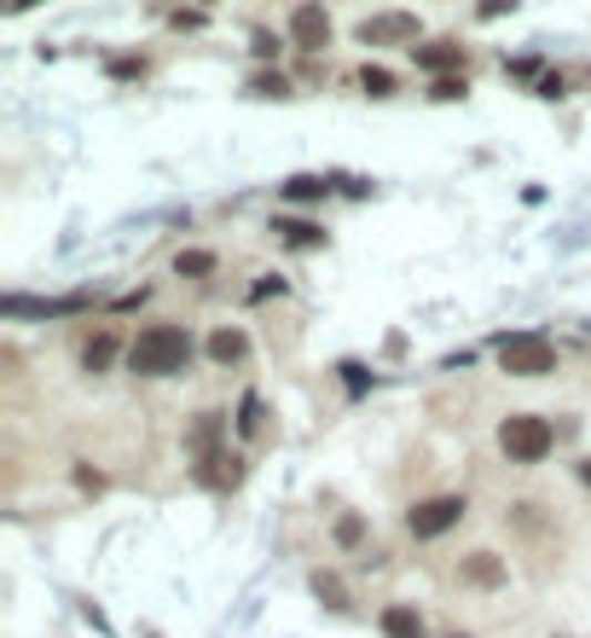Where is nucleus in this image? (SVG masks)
Instances as JSON below:
<instances>
[{
  "instance_id": "obj_1",
  "label": "nucleus",
  "mask_w": 591,
  "mask_h": 638,
  "mask_svg": "<svg viewBox=\"0 0 591 638\" xmlns=\"http://www.w3.org/2000/svg\"><path fill=\"white\" fill-rule=\"evenodd\" d=\"M186 361H192V337L180 325H145L134 348H128V366L140 377H174L186 372Z\"/></svg>"
},
{
  "instance_id": "obj_2",
  "label": "nucleus",
  "mask_w": 591,
  "mask_h": 638,
  "mask_svg": "<svg viewBox=\"0 0 591 638\" xmlns=\"http://www.w3.org/2000/svg\"><path fill=\"white\" fill-rule=\"evenodd\" d=\"M499 366L510 377H546L557 366V348L546 331H517V337H499Z\"/></svg>"
},
{
  "instance_id": "obj_3",
  "label": "nucleus",
  "mask_w": 591,
  "mask_h": 638,
  "mask_svg": "<svg viewBox=\"0 0 591 638\" xmlns=\"http://www.w3.org/2000/svg\"><path fill=\"white\" fill-rule=\"evenodd\" d=\"M551 424L546 418H533V413H517V418H505L499 424V447H505V458L510 465H539V458L551 453Z\"/></svg>"
},
{
  "instance_id": "obj_4",
  "label": "nucleus",
  "mask_w": 591,
  "mask_h": 638,
  "mask_svg": "<svg viewBox=\"0 0 591 638\" xmlns=\"http://www.w3.org/2000/svg\"><path fill=\"white\" fill-rule=\"evenodd\" d=\"M458 517H465V499H458V494H441V499H424V505H412V517H406V528H412L418 540H435V534H447Z\"/></svg>"
},
{
  "instance_id": "obj_5",
  "label": "nucleus",
  "mask_w": 591,
  "mask_h": 638,
  "mask_svg": "<svg viewBox=\"0 0 591 638\" xmlns=\"http://www.w3.org/2000/svg\"><path fill=\"white\" fill-rule=\"evenodd\" d=\"M359 41L366 47H389V41H418V18L412 12H377L359 23Z\"/></svg>"
},
{
  "instance_id": "obj_6",
  "label": "nucleus",
  "mask_w": 591,
  "mask_h": 638,
  "mask_svg": "<svg viewBox=\"0 0 591 638\" xmlns=\"http://www.w3.org/2000/svg\"><path fill=\"white\" fill-rule=\"evenodd\" d=\"M291 41L302 47V53H319V47H330V18H325V7H296V12H291Z\"/></svg>"
},
{
  "instance_id": "obj_7",
  "label": "nucleus",
  "mask_w": 591,
  "mask_h": 638,
  "mask_svg": "<svg viewBox=\"0 0 591 638\" xmlns=\"http://www.w3.org/2000/svg\"><path fill=\"white\" fill-rule=\"evenodd\" d=\"M412 59H418L424 70H435V82H441V75L465 70V47H452V41H429V47H412Z\"/></svg>"
},
{
  "instance_id": "obj_8",
  "label": "nucleus",
  "mask_w": 591,
  "mask_h": 638,
  "mask_svg": "<svg viewBox=\"0 0 591 638\" xmlns=\"http://www.w3.org/2000/svg\"><path fill=\"white\" fill-rule=\"evenodd\" d=\"M458 575H465L470 586H505V564H499L493 551H470V557H465V569H458Z\"/></svg>"
},
{
  "instance_id": "obj_9",
  "label": "nucleus",
  "mask_w": 591,
  "mask_h": 638,
  "mask_svg": "<svg viewBox=\"0 0 591 638\" xmlns=\"http://www.w3.org/2000/svg\"><path fill=\"white\" fill-rule=\"evenodd\" d=\"M116 361V337H111V331H93V337L82 343V366L88 372H105Z\"/></svg>"
},
{
  "instance_id": "obj_10",
  "label": "nucleus",
  "mask_w": 591,
  "mask_h": 638,
  "mask_svg": "<svg viewBox=\"0 0 591 638\" xmlns=\"http://www.w3.org/2000/svg\"><path fill=\"white\" fill-rule=\"evenodd\" d=\"M383 632L389 638H424V621H418V609L395 604V609H383Z\"/></svg>"
},
{
  "instance_id": "obj_11",
  "label": "nucleus",
  "mask_w": 591,
  "mask_h": 638,
  "mask_svg": "<svg viewBox=\"0 0 591 638\" xmlns=\"http://www.w3.org/2000/svg\"><path fill=\"white\" fill-rule=\"evenodd\" d=\"M244 331H233V325H226V331H215V337H210V361H221V366H233V361H244Z\"/></svg>"
},
{
  "instance_id": "obj_12",
  "label": "nucleus",
  "mask_w": 591,
  "mask_h": 638,
  "mask_svg": "<svg viewBox=\"0 0 591 638\" xmlns=\"http://www.w3.org/2000/svg\"><path fill=\"white\" fill-rule=\"evenodd\" d=\"M273 233H285V244H296V250H319L325 244V233H319L314 221H278Z\"/></svg>"
},
{
  "instance_id": "obj_13",
  "label": "nucleus",
  "mask_w": 591,
  "mask_h": 638,
  "mask_svg": "<svg viewBox=\"0 0 591 638\" xmlns=\"http://www.w3.org/2000/svg\"><path fill=\"white\" fill-rule=\"evenodd\" d=\"M330 186L319 181V174H296V181H285V198H296V203H314V198H325Z\"/></svg>"
},
{
  "instance_id": "obj_14",
  "label": "nucleus",
  "mask_w": 591,
  "mask_h": 638,
  "mask_svg": "<svg viewBox=\"0 0 591 638\" xmlns=\"http://www.w3.org/2000/svg\"><path fill=\"white\" fill-rule=\"evenodd\" d=\"M314 593H319L330 609H348V593H343V580H337V575H314Z\"/></svg>"
},
{
  "instance_id": "obj_15",
  "label": "nucleus",
  "mask_w": 591,
  "mask_h": 638,
  "mask_svg": "<svg viewBox=\"0 0 591 638\" xmlns=\"http://www.w3.org/2000/svg\"><path fill=\"white\" fill-rule=\"evenodd\" d=\"M359 82H366L371 99H389V93H395V75H389V70H377V64H366V75H359Z\"/></svg>"
},
{
  "instance_id": "obj_16",
  "label": "nucleus",
  "mask_w": 591,
  "mask_h": 638,
  "mask_svg": "<svg viewBox=\"0 0 591 638\" xmlns=\"http://www.w3.org/2000/svg\"><path fill=\"white\" fill-rule=\"evenodd\" d=\"M174 267L197 279V273H215V255H210V250H186V255H180V262H174Z\"/></svg>"
},
{
  "instance_id": "obj_17",
  "label": "nucleus",
  "mask_w": 591,
  "mask_h": 638,
  "mask_svg": "<svg viewBox=\"0 0 591 638\" xmlns=\"http://www.w3.org/2000/svg\"><path fill=\"white\" fill-rule=\"evenodd\" d=\"M249 93H262V99H285V93H291V82L267 70V75H255V82H249Z\"/></svg>"
},
{
  "instance_id": "obj_18",
  "label": "nucleus",
  "mask_w": 591,
  "mask_h": 638,
  "mask_svg": "<svg viewBox=\"0 0 591 638\" xmlns=\"http://www.w3.org/2000/svg\"><path fill=\"white\" fill-rule=\"evenodd\" d=\"M465 93H470L465 75H441V82H435V99H465Z\"/></svg>"
},
{
  "instance_id": "obj_19",
  "label": "nucleus",
  "mask_w": 591,
  "mask_h": 638,
  "mask_svg": "<svg viewBox=\"0 0 591 638\" xmlns=\"http://www.w3.org/2000/svg\"><path fill=\"white\" fill-rule=\"evenodd\" d=\"M337 540H343V546H359V540H366V523H359V517H343V523H337Z\"/></svg>"
},
{
  "instance_id": "obj_20",
  "label": "nucleus",
  "mask_w": 591,
  "mask_h": 638,
  "mask_svg": "<svg viewBox=\"0 0 591 638\" xmlns=\"http://www.w3.org/2000/svg\"><path fill=\"white\" fill-rule=\"evenodd\" d=\"M238 424H244V436H255V429H262V401H255V395L244 401V418H238Z\"/></svg>"
},
{
  "instance_id": "obj_21",
  "label": "nucleus",
  "mask_w": 591,
  "mask_h": 638,
  "mask_svg": "<svg viewBox=\"0 0 591 638\" xmlns=\"http://www.w3.org/2000/svg\"><path fill=\"white\" fill-rule=\"evenodd\" d=\"M580 476H585V488H591V458H585V465H580Z\"/></svg>"
},
{
  "instance_id": "obj_22",
  "label": "nucleus",
  "mask_w": 591,
  "mask_h": 638,
  "mask_svg": "<svg viewBox=\"0 0 591 638\" xmlns=\"http://www.w3.org/2000/svg\"><path fill=\"white\" fill-rule=\"evenodd\" d=\"M452 638H470V632H452Z\"/></svg>"
}]
</instances>
